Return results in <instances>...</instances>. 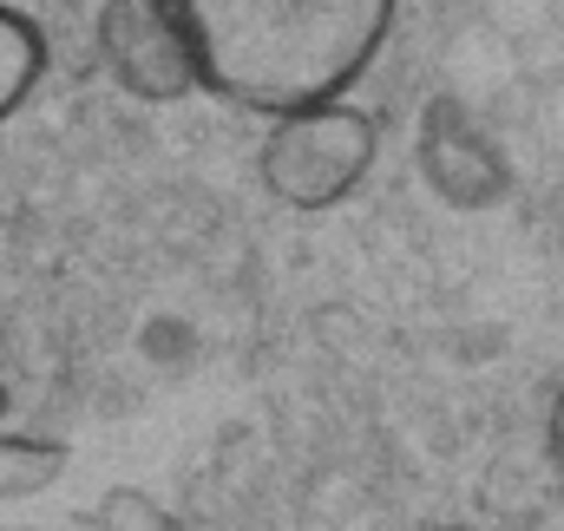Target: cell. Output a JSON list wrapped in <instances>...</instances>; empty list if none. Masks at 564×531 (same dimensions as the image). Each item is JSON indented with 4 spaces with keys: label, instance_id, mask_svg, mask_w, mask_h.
I'll return each instance as SVG.
<instances>
[{
    "label": "cell",
    "instance_id": "1",
    "mask_svg": "<svg viewBox=\"0 0 564 531\" xmlns=\"http://www.w3.org/2000/svg\"><path fill=\"white\" fill-rule=\"evenodd\" d=\"M197 93L276 119L289 106L341 99L381 59L401 0H171Z\"/></svg>",
    "mask_w": 564,
    "mask_h": 531
},
{
    "label": "cell",
    "instance_id": "2",
    "mask_svg": "<svg viewBox=\"0 0 564 531\" xmlns=\"http://www.w3.org/2000/svg\"><path fill=\"white\" fill-rule=\"evenodd\" d=\"M381 158V126L375 112H361L348 93L341 99H315V106H289L270 119L263 151H257V177L295 217H322L341 210Z\"/></svg>",
    "mask_w": 564,
    "mask_h": 531
},
{
    "label": "cell",
    "instance_id": "3",
    "mask_svg": "<svg viewBox=\"0 0 564 531\" xmlns=\"http://www.w3.org/2000/svg\"><path fill=\"white\" fill-rule=\"evenodd\" d=\"M73 446L0 433V531H177V519L126 486H106L86 506H59Z\"/></svg>",
    "mask_w": 564,
    "mask_h": 531
},
{
    "label": "cell",
    "instance_id": "4",
    "mask_svg": "<svg viewBox=\"0 0 564 531\" xmlns=\"http://www.w3.org/2000/svg\"><path fill=\"white\" fill-rule=\"evenodd\" d=\"M93 46H99V66L112 73V86L139 106H177L197 93L191 33L171 0H99Z\"/></svg>",
    "mask_w": 564,
    "mask_h": 531
},
{
    "label": "cell",
    "instance_id": "5",
    "mask_svg": "<svg viewBox=\"0 0 564 531\" xmlns=\"http://www.w3.org/2000/svg\"><path fill=\"white\" fill-rule=\"evenodd\" d=\"M414 164L446 210H492L512 197V164H506L492 126L453 93L426 99L421 132H414Z\"/></svg>",
    "mask_w": 564,
    "mask_h": 531
},
{
    "label": "cell",
    "instance_id": "6",
    "mask_svg": "<svg viewBox=\"0 0 564 531\" xmlns=\"http://www.w3.org/2000/svg\"><path fill=\"white\" fill-rule=\"evenodd\" d=\"M40 79H46V26L0 0V126L40 93Z\"/></svg>",
    "mask_w": 564,
    "mask_h": 531
},
{
    "label": "cell",
    "instance_id": "7",
    "mask_svg": "<svg viewBox=\"0 0 564 531\" xmlns=\"http://www.w3.org/2000/svg\"><path fill=\"white\" fill-rule=\"evenodd\" d=\"M545 459L564 473V381H558V394H552V407H545Z\"/></svg>",
    "mask_w": 564,
    "mask_h": 531
},
{
    "label": "cell",
    "instance_id": "8",
    "mask_svg": "<svg viewBox=\"0 0 564 531\" xmlns=\"http://www.w3.org/2000/svg\"><path fill=\"white\" fill-rule=\"evenodd\" d=\"M7 400H13V394H7V381H0V426H7Z\"/></svg>",
    "mask_w": 564,
    "mask_h": 531
},
{
    "label": "cell",
    "instance_id": "9",
    "mask_svg": "<svg viewBox=\"0 0 564 531\" xmlns=\"http://www.w3.org/2000/svg\"><path fill=\"white\" fill-rule=\"evenodd\" d=\"M446 531H459V525H446Z\"/></svg>",
    "mask_w": 564,
    "mask_h": 531
}]
</instances>
